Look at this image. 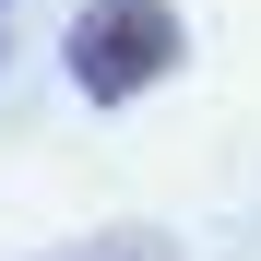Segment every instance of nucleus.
Returning a JSON list of instances; mask_svg holds the SVG:
<instances>
[{"label":"nucleus","instance_id":"7ed1b4c3","mask_svg":"<svg viewBox=\"0 0 261 261\" xmlns=\"http://www.w3.org/2000/svg\"><path fill=\"white\" fill-rule=\"evenodd\" d=\"M0 60H12V0H0Z\"/></svg>","mask_w":261,"mask_h":261},{"label":"nucleus","instance_id":"f03ea898","mask_svg":"<svg viewBox=\"0 0 261 261\" xmlns=\"http://www.w3.org/2000/svg\"><path fill=\"white\" fill-rule=\"evenodd\" d=\"M48 261H178V238H166V226H95V238H71Z\"/></svg>","mask_w":261,"mask_h":261},{"label":"nucleus","instance_id":"f257e3e1","mask_svg":"<svg viewBox=\"0 0 261 261\" xmlns=\"http://www.w3.org/2000/svg\"><path fill=\"white\" fill-rule=\"evenodd\" d=\"M178 48H190L178 36V0H83L60 60H71V83L95 107H130V95H154V83L178 71Z\"/></svg>","mask_w":261,"mask_h":261}]
</instances>
